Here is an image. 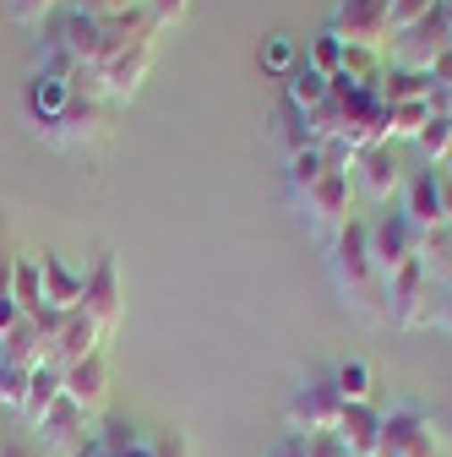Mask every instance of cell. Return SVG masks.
<instances>
[{"instance_id": "cell-21", "label": "cell", "mask_w": 452, "mask_h": 457, "mask_svg": "<svg viewBox=\"0 0 452 457\" xmlns=\"http://www.w3.org/2000/svg\"><path fill=\"white\" fill-rule=\"evenodd\" d=\"M71 109V87L66 82H54V77H33L28 82V120L33 126H44V120H54V114H66Z\"/></svg>"}, {"instance_id": "cell-7", "label": "cell", "mask_w": 452, "mask_h": 457, "mask_svg": "<svg viewBox=\"0 0 452 457\" xmlns=\"http://www.w3.org/2000/svg\"><path fill=\"white\" fill-rule=\"evenodd\" d=\"M452 44V22L441 12V0H436V12L409 28V33H392V66H404V71H431L441 61V49Z\"/></svg>"}, {"instance_id": "cell-31", "label": "cell", "mask_w": 452, "mask_h": 457, "mask_svg": "<svg viewBox=\"0 0 452 457\" xmlns=\"http://www.w3.org/2000/svg\"><path fill=\"white\" fill-rule=\"evenodd\" d=\"M54 12H61V0H6V17L22 28H44Z\"/></svg>"}, {"instance_id": "cell-10", "label": "cell", "mask_w": 452, "mask_h": 457, "mask_svg": "<svg viewBox=\"0 0 452 457\" xmlns=\"http://www.w3.org/2000/svg\"><path fill=\"white\" fill-rule=\"evenodd\" d=\"M398 207H404V218H409V223L420 228V235H436V228H447V202H441V169H436V163L404 180V191H398Z\"/></svg>"}, {"instance_id": "cell-11", "label": "cell", "mask_w": 452, "mask_h": 457, "mask_svg": "<svg viewBox=\"0 0 452 457\" xmlns=\"http://www.w3.org/2000/svg\"><path fill=\"white\" fill-rule=\"evenodd\" d=\"M33 441H44L49 452H82V446H93V414H82L71 397H61L44 420H38V430H33Z\"/></svg>"}, {"instance_id": "cell-8", "label": "cell", "mask_w": 452, "mask_h": 457, "mask_svg": "<svg viewBox=\"0 0 452 457\" xmlns=\"http://www.w3.org/2000/svg\"><path fill=\"white\" fill-rule=\"evenodd\" d=\"M338 420H344V397H338L332 376H316L289 397V436H322V430H338Z\"/></svg>"}, {"instance_id": "cell-12", "label": "cell", "mask_w": 452, "mask_h": 457, "mask_svg": "<svg viewBox=\"0 0 452 457\" xmlns=\"http://www.w3.org/2000/svg\"><path fill=\"white\" fill-rule=\"evenodd\" d=\"M66 397L82 414H104V403H109V360H104V349L66 365Z\"/></svg>"}, {"instance_id": "cell-34", "label": "cell", "mask_w": 452, "mask_h": 457, "mask_svg": "<svg viewBox=\"0 0 452 457\" xmlns=\"http://www.w3.org/2000/svg\"><path fill=\"white\" fill-rule=\"evenodd\" d=\"M300 457H344V446L332 430H322V436H300Z\"/></svg>"}, {"instance_id": "cell-38", "label": "cell", "mask_w": 452, "mask_h": 457, "mask_svg": "<svg viewBox=\"0 0 452 457\" xmlns=\"http://www.w3.org/2000/svg\"><path fill=\"white\" fill-rule=\"evenodd\" d=\"M131 6H147V0H131Z\"/></svg>"}, {"instance_id": "cell-15", "label": "cell", "mask_w": 452, "mask_h": 457, "mask_svg": "<svg viewBox=\"0 0 452 457\" xmlns=\"http://www.w3.org/2000/svg\"><path fill=\"white\" fill-rule=\"evenodd\" d=\"M38 278H44V305L49 311H61V316H71V311H82V289H88V272H71L61 256H38Z\"/></svg>"}, {"instance_id": "cell-36", "label": "cell", "mask_w": 452, "mask_h": 457, "mask_svg": "<svg viewBox=\"0 0 452 457\" xmlns=\"http://www.w3.org/2000/svg\"><path fill=\"white\" fill-rule=\"evenodd\" d=\"M0 457H44L33 436H0Z\"/></svg>"}, {"instance_id": "cell-14", "label": "cell", "mask_w": 452, "mask_h": 457, "mask_svg": "<svg viewBox=\"0 0 452 457\" xmlns=\"http://www.w3.org/2000/svg\"><path fill=\"white\" fill-rule=\"evenodd\" d=\"M332 436L344 446V457H381V414H376V403H349Z\"/></svg>"}, {"instance_id": "cell-29", "label": "cell", "mask_w": 452, "mask_h": 457, "mask_svg": "<svg viewBox=\"0 0 452 457\" xmlns=\"http://www.w3.org/2000/svg\"><path fill=\"white\" fill-rule=\"evenodd\" d=\"M344 54H349L344 44H338L332 33H322V38H311V49H306V66H311V71H322V77L332 82L338 71H344Z\"/></svg>"}, {"instance_id": "cell-33", "label": "cell", "mask_w": 452, "mask_h": 457, "mask_svg": "<svg viewBox=\"0 0 452 457\" xmlns=\"http://www.w3.org/2000/svg\"><path fill=\"white\" fill-rule=\"evenodd\" d=\"M66 6L82 12V17H98V22H115V17L131 12V0H66Z\"/></svg>"}, {"instance_id": "cell-22", "label": "cell", "mask_w": 452, "mask_h": 457, "mask_svg": "<svg viewBox=\"0 0 452 457\" xmlns=\"http://www.w3.org/2000/svg\"><path fill=\"white\" fill-rule=\"evenodd\" d=\"M327 93H332V82H327L322 71H311L306 61H300V66L284 77V98H289V109H300V114H311V109H316Z\"/></svg>"}, {"instance_id": "cell-37", "label": "cell", "mask_w": 452, "mask_h": 457, "mask_svg": "<svg viewBox=\"0 0 452 457\" xmlns=\"http://www.w3.org/2000/svg\"><path fill=\"white\" fill-rule=\"evenodd\" d=\"M436 327L452 332V289H441V305H436Z\"/></svg>"}, {"instance_id": "cell-30", "label": "cell", "mask_w": 452, "mask_h": 457, "mask_svg": "<svg viewBox=\"0 0 452 457\" xmlns=\"http://www.w3.org/2000/svg\"><path fill=\"white\" fill-rule=\"evenodd\" d=\"M431 12H436V0H387L392 33H409V28H420V22H425Z\"/></svg>"}, {"instance_id": "cell-24", "label": "cell", "mask_w": 452, "mask_h": 457, "mask_svg": "<svg viewBox=\"0 0 452 457\" xmlns=\"http://www.w3.org/2000/svg\"><path fill=\"white\" fill-rule=\"evenodd\" d=\"M332 386H338V397H344V409H349V403H371L376 376H371V365H360V360H344V365L332 370Z\"/></svg>"}, {"instance_id": "cell-25", "label": "cell", "mask_w": 452, "mask_h": 457, "mask_svg": "<svg viewBox=\"0 0 452 457\" xmlns=\"http://www.w3.org/2000/svg\"><path fill=\"white\" fill-rule=\"evenodd\" d=\"M137 446H147V441H142V430H137L131 420H109L104 430H93V452H98V457H126V452H137Z\"/></svg>"}, {"instance_id": "cell-28", "label": "cell", "mask_w": 452, "mask_h": 457, "mask_svg": "<svg viewBox=\"0 0 452 457\" xmlns=\"http://www.w3.org/2000/svg\"><path fill=\"white\" fill-rule=\"evenodd\" d=\"M322 175H327V158H322V147H306V153H295V158H289V191H295V196H306V191H311Z\"/></svg>"}, {"instance_id": "cell-16", "label": "cell", "mask_w": 452, "mask_h": 457, "mask_svg": "<svg viewBox=\"0 0 452 457\" xmlns=\"http://www.w3.org/2000/svg\"><path fill=\"white\" fill-rule=\"evenodd\" d=\"M153 49H158V44H126L115 61L98 66L104 82H109V98H131V93L147 82V71H153Z\"/></svg>"}, {"instance_id": "cell-19", "label": "cell", "mask_w": 452, "mask_h": 457, "mask_svg": "<svg viewBox=\"0 0 452 457\" xmlns=\"http://www.w3.org/2000/svg\"><path fill=\"white\" fill-rule=\"evenodd\" d=\"M61 397H66V365H38L33 376H28V397H22V420L38 430V420L54 409V403H61Z\"/></svg>"}, {"instance_id": "cell-6", "label": "cell", "mask_w": 452, "mask_h": 457, "mask_svg": "<svg viewBox=\"0 0 452 457\" xmlns=\"http://www.w3.org/2000/svg\"><path fill=\"white\" fill-rule=\"evenodd\" d=\"M49 147H98L104 137H109V109L104 104H88V98H71V109L66 114H54V120H44V126H33Z\"/></svg>"}, {"instance_id": "cell-5", "label": "cell", "mask_w": 452, "mask_h": 457, "mask_svg": "<svg viewBox=\"0 0 452 457\" xmlns=\"http://www.w3.org/2000/svg\"><path fill=\"white\" fill-rule=\"evenodd\" d=\"M300 207H306V228H311L322 245H332V235L355 218V180L349 175H322L300 196Z\"/></svg>"}, {"instance_id": "cell-1", "label": "cell", "mask_w": 452, "mask_h": 457, "mask_svg": "<svg viewBox=\"0 0 452 457\" xmlns=\"http://www.w3.org/2000/svg\"><path fill=\"white\" fill-rule=\"evenodd\" d=\"M327 267H332L338 295H344L355 311L381 316V272H376V256H371V223H365V218H349V223L332 235Z\"/></svg>"}, {"instance_id": "cell-23", "label": "cell", "mask_w": 452, "mask_h": 457, "mask_svg": "<svg viewBox=\"0 0 452 457\" xmlns=\"http://www.w3.org/2000/svg\"><path fill=\"white\" fill-rule=\"evenodd\" d=\"M381 109H387V137H392V142H398V137L414 142V137L425 131V120H431L436 104H431V98H409V104H381Z\"/></svg>"}, {"instance_id": "cell-13", "label": "cell", "mask_w": 452, "mask_h": 457, "mask_svg": "<svg viewBox=\"0 0 452 457\" xmlns=\"http://www.w3.org/2000/svg\"><path fill=\"white\" fill-rule=\"evenodd\" d=\"M381 452L398 457H436V436L425 425V414L404 409V414H381Z\"/></svg>"}, {"instance_id": "cell-9", "label": "cell", "mask_w": 452, "mask_h": 457, "mask_svg": "<svg viewBox=\"0 0 452 457\" xmlns=\"http://www.w3.org/2000/svg\"><path fill=\"white\" fill-rule=\"evenodd\" d=\"M82 311L93 316V327H98L104 337L121 327V262H115V251H98V262L88 267Z\"/></svg>"}, {"instance_id": "cell-39", "label": "cell", "mask_w": 452, "mask_h": 457, "mask_svg": "<svg viewBox=\"0 0 452 457\" xmlns=\"http://www.w3.org/2000/svg\"><path fill=\"white\" fill-rule=\"evenodd\" d=\"M381 457H398V452H381Z\"/></svg>"}, {"instance_id": "cell-27", "label": "cell", "mask_w": 452, "mask_h": 457, "mask_svg": "<svg viewBox=\"0 0 452 457\" xmlns=\"http://www.w3.org/2000/svg\"><path fill=\"white\" fill-rule=\"evenodd\" d=\"M414 147H420L425 158L447 163V153H452V109H431V120H425V131L414 137Z\"/></svg>"}, {"instance_id": "cell-26", "label": "cell", "mask_w": 452, "mask_h": 457, "mask_svg": "<svg viewBox=\"0 0 452 457\" xmlns=\"http://www.w3.org/2000/svg\"><path fill=\"white\" fill-rule=\"evenodd\" d=\"M12 300L22 316H38L44 311V278H38V262L17 256V278H12Z\"/></svg>"}, {"instance_id": "cell-32", "label": "cell", "mask_w": 452, "mask_h": 457, "mask_svg": "<svg viewBox=\"0 0 452 457\" xmlns=\"http://www.w3.org/2000/svg\"><path fill=\"white\" fill-rule=\"evenodd\" d=\"M262 66H267L272 77H289V71L300 66V49H295V38H267V49H262Z\"/></svg>"}, {"instance_id": "cell-17", "label": "cell", "mask_w": 452, "mask_h": 457, "mask_svg": "<svg viewBox=\"0 0 452 457\" xmlns=\"http://www.w3.org/2000/svg\"><path fill=\"white\" fill-rule=\"evenodd\" d=\"M0 354H6L12 365H22V370H38V365L54 360V337H49L33 316H22L6 337H0Z\"/></svg>"}, {"instance_id": "cell-4", "label": "cell", "mask_w": 452, "mask_h": 457, "mask_svg": "<svg viewBox=\"0 0 452 457\" xmlns=\"http://www.w3.org/2000/svg\"><path fill=\"white\" fill-rule=\"evenodd\" d=\"M371 256H376V272L381 278H392L404 262H414V256H425V235L404 218V207H381V218H371Z\"/></svg>"}, {"instance_id": "cell-35", "label": "cell", "mask_w": 452, "mask_h": 457, "mask_svg": "<svg viewBox=\"0 0 452 457\" xmlns=\"http://www.w3.org/2000/svg\"><path fill=\"white\" fill-rule=\"evenodd\" d=\"M191 12V0H147V17L158 22V28H169V22H180Z\"/></svg>"}, {"instance_id": "cell-20", "label": "cell", "mask_w": 452, "mask_h": 457, "mask_svg": "<svg viewBox=\"0 0 452 457\" xmlns=\"http://www.w3.org/2000/svg\"><path fill=\"white\" fill-rule=\"evenodd\" d=\"M355 163L365 169V191H371V196L392 202V196L404 191V169H398V158H392V147H371V153H360Z\"/></svg>"}, {"instance_id": "cell-2", "label": "cell", "mask_w": 452, "mask_h": 457, "mask_svg": "<svg viewBox=\"0 0 452 457\" xmlns=\"http://www.w3.org/2000/svg\"><path fill=\"white\" fill-rule=\"evenodd\" d=\"M436 305H441V283L425 267V256H414L392 278H381V321H392V327H425V321H436Z\"/></svg>"}, {"instance_id": "cell-18", "label": "cell", "mask_w": 452, "mask_h": 457, "mask_svg": "<svg viewBox=\"0 0 452 457\" xmlns=\"http://www.w3.org/2000/svg\"><path fill=\"white\" fill-rule=\"evenodd\" d=\"M104 343H109V337L93 327V316H88V311H71V316L61 321V332H54V365H77V360L98 354Z\"/></svg>"}, {"instance_id": "cell-3", "label": "cell", "mask_w": 452, "mask_h": 457, "mask_svg": "<svg viewBox=\"0 0 452 457\" xmlns=\"http://www.w3.org/2000/svg\"><path fill=\"white\" fill-rule=\"evenodd\" d=\"M344 49H387L392 44V17H387V0H338L332 28H327Z\"/></svg>"}]
</instances>
